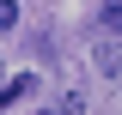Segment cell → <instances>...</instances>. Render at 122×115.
I'll return each mask as SVG.
<instances>
[{"mask_svg": "<svg viewBox=\"0 0 122 115\" xmlns=\"http://www.w3.org/2000/svg\"><path fill=\"white\" fill-rule=\"evenodd\" d=\"M43 115H55V109H43Z\"/></svg>", "mask_w": 122, "mask_h": 115, "instance_id": "cell-6", "label": "cell"}, {"mask_svg": "<svg viewBox=\"0 0 122 115\" xmlns=\"http://www.w3.org/2000/svg\"><path fill=\"white\" fill-rule=\"evenodd\" d=\"M92 24H98V30H110V36H116V30H122V6H98V12H92Z\"/></svg>", "mask_w": 122, "mask_h": 115, "instance_id": "cell-3", "label": "cell"}, {"mask_svg": "<svg viewBox=\"0 0 122 115\" xmlns=\"http://www.w3.org/2000/svg\"><path fill=\"white\" fill-rule=\"evenodd\" d=\"M30 49H37L43 61H55V36H49V30H37V36H30Z\"/></svg>", "mask_w": 122, "mask_h": 115, "instance_id": "cell-4", "label": "cell"}, {"mask_svg": "<svg viewBox=\"0 0 122 115\" xmlns=\"http://www.w3.org/2000/svg\"><path fill=\"white\" fill-rule=\"evenodd\" d=\"M18 24V6H0V30H12Z\"/></svg>", "mask_w": 122, "mask_h": 115, "instance_id": "cell-5", "label": "cell"}, {"mask_svg": "<svg viewBox=\"0 0 122 115\" xmlns=\"http://www.w3.org/2000/svg\"><path fill=\"white\" fill-rule=\"evenodd\" d=\"M25 97H37V73H18V79L0 85V109H12V103H25Z\"/></svg>", "mask_w": 122, "mask_h": 115, "instance_id": "cell-1", "label": "cell"}, {"mask_svg": "<svg viewBox=\"0 0 122 115\" xmlns=\"http://www.w3.org/2000/svg\"><path fill=\"white\" fill-rule=\"evenodd\" d=\"M98 73H110V79L122 73V49H116V36H104V43H98Z\"/></svg>", "mask_w": 122, "mask_h": 115, "instance_id": "cell-2", "label": "cell"}]
</instances>
